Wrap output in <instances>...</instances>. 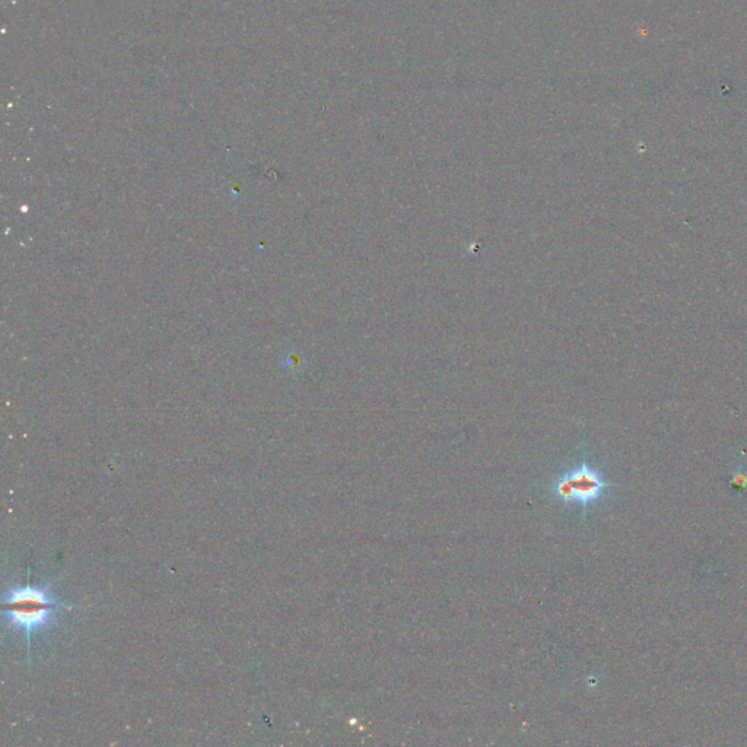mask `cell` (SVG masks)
<instances>
[{
  "instance_id": "obj_3",
  "label": "cell",
  "mask_w": 747,
  "mask_h": 747,
  "mask_svg": "<svg viewBox=\"0 0 747 747\" xmlns=\"http://www.w3.org/2000/svg\"><path fill=\"white\" fill-rule=\"evenodd\" d=\"M728 484H730V488L734 492L746 494L747 492V470L741 469V467L733 470V473L730 475V479H728Z\"/></svg>"
},
{
  "instance_id": "obj_2",
  "label": "cell",
  "mask_w": 747,
  "mask_h": 747,
  "mask_svg": "<svg viewBox=\"0 0 747 747\" xmlns=\"http://www.w3.org/2000/svg\"><path fill=\"white\" fill-rule=\"evenodd\" d=\"M60 607L67 606L60 604L44 588L37 587L13 590L4 602V612L11 625L25 632L28 638L32 632L46 626Z\"/></svg>"
},
{
  "instance_id": "obj_1",
  "label": "cell",
  "mask_w": 747,
  "mask_h": 747,
  "mask_svg": "<svg viewBox=\"0 0 747 747\" xmlns=\"http://www.w3.org/2000/svg\"><path fill=\"white\" fill-rule=\"evenodd\" d=\"M610 487L599 469L583 460L559 475L550 483L549 492L559 502L587 510L602 501Z\"/></svg>"
}]
</instances>
